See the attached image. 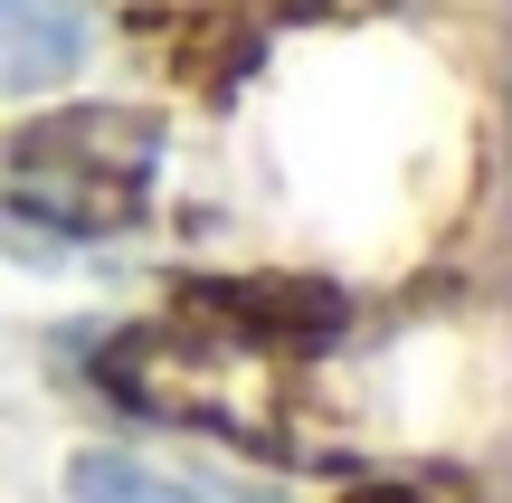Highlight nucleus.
<instances>
[{
	"label": "nucleus",
	"mask_w": 512,
	"mask_h": 503,
	"mask_svg": "<svg viewBox=\"0 0 512 503\" xmlns=\"http://www.w3.org/2000/svg\"><path fill=\"white\" fill-rule=\"evenodd\" d=\"M162 124L124 105H67L0 133V238L19 247H105L152 209Z\"/></svg>",
	"instance_id": "1"
},
{
	"label": "nucleus",
	"mask_w": 512,
	"mask_h": 503,
	"mask_svg": "<svg viewBox=\"0 0 512 503\" xmlns=\"http://www.w3.org/2000/svg\"><path fill=\"white\" fill-rule=\"evenodd\" d=\"M95 57V10L86 0H0V105L67 86Z\"/></svg>",
	"instance_id": "2"
},
{
	"label": "nucleus",
	"mask_w": 512,
	"mask_h": 503,
	"mask_svg": "<svg viewBox=\"0 0 512 503\" xmlns=\"http://www.w3.org/2000/svg\"><path fill=\"white\" fill-rule=\"evenodd\" d=\"M67 503H285V494L209 475V466H162V456H133V447H86L67 466Z\"/></svg>",
	"instance_id": "3"
},
{
	"label": "nucleus",
	"mask_w": 512,
	"mask_h": 503,
	"mask_svg": "<svg viewBox=\"0 0 512 503\" xmlns=\"http://www.w3.org/2000/svg\"><path fill=\"white\" fill-rule=\"evenodd\" d=\"M190 314L238 323L247 342H313V333L342 323V295L332 285H285V276H238V285H200Z\"/></svg>",
	"instance_id": "4"
},
{
	"label": "nucleus",
	"mask_w": 512,
	"mask_h": 503,
	"mask_svg": "<svg viewBox=\"0 0 512 503\" xmlns=\"http://www.w3.org/2000/svg\"><path fill=\"white\" fill-rule=\"evenodd\" d=\"M351 503H427V494H408V485H370V494H351Z\"/></svg>",
	"instance_id": "5"
}]
</instances>
